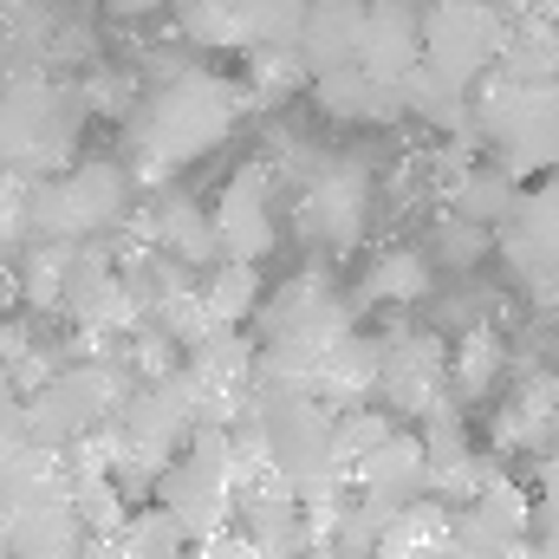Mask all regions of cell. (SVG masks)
I'll use <instances>...</instances> for the list:
<instances>
[{"label":"cell","instance_id":"cell-1","mask_svg":"<svg viewBox=\"0 0 559 559\" xmlns=\"http://www.w3.org/2000/svg\"><path fill=\"white\" fill-rule=\"evenodd\" d=\"M241 85H228V79H215V72H176V79H163L150 98L138 105V118H131V169L138 176H169V169H189V163H202L209 150H222V143L235 138V124H241Z\"/></svg>","mask_w":559,"mask_h":559},{"label":"cell","instance_id":"cell-2","mask_svg":"<svg viewBox=\"0 0 559 559\" xmlns=\"http://www.w3.org/2000/svg\"><path fill=\"white\" fill-rule=\"evenodd\" d=\"M138 169L92 156L59 176H26V241H98L131 215Z\"/></svg>","mask_w":559,"mask_h":559},{"label":"cell","instance_id":"cell-3","mask_svg":"<svg viewBox=\"0 0 559 559\" xmlns=\"http://www.w3.org/2000/svg\"><path fill=\"white\" fill-rule=\"evenodd\" d=\"M241 481H248V468H241L235 423H202V429L182 442V455L156 475L150 495H156L195 540H209V534H228V521L241 514Z\"/></svg>","mask_w":559,"mask_h":559},{"label":"cell","instance_id":"cell-4","mask_svg":"<svg viewBox=\"0 0 559 559\" xmlns=\"http://www.w3.org/2000/svg\"><path fill=\"white\" fill-rule=\"evenodd\" d=\"M85 131V98L52 79H7L0 85V169L13 176H59Z\"/></svg>","mask_w":559,"mask_h":559},{"label":"cell","instance_id":"cell-5","mask_svg":"<svg viewBox=\"0 0 559 559\" xmlns=\"http://www.w3.org/2000/svg\"><path fill=\"white\" fill-rule=\"evenodd\" d=\"M131 397V371L111 365V358H79V365H59L39 391H26V429L33 442L46 449H72L98 429H111V417L124 411Z\"/></svg>","mask_w":559,"mask_h":559},{"label":"cell","instance_id":"cell-6","mask_svg":"<svg viewBox=\"0 0 559 559\" xmlns=\"http://www.w3.org/2000/svg\"><path fill=\"white\" fill-rule=\"evenodd\" d=\"M475 143H488L514 176L559 169V85H508L488 72L475 85Z\"/></svg>","mask_w":559,"mask_h":559},{"label":"cell","instance_id":"cell-7","mask_svg":"<svg viewBox=\"0 0 559 559\" xmlns=\"http://www.w3.org/2000/svg\"><path fill=\"white\" fill-rule=\"evenodd\" d=\"M514 13L501 0H429L423 7V59L462 85H481L501 59Z\"/></svg>","mask_w":559,"mask_h":559},{"label":"cell","instance_id":"cell-8","mask_svg":"<svg viewBox=\"0 0 559 559\" xmlns=\"http://www.w3.org/2000/svg\"><path fill=\"white\" fill-rule=\"evenodd\" d=\"M449 397V345L436 332H391L378 365V404L397 423H423Z\"/></svg>","mask_w":559,"mask_h":559},{"label":"cell","instance_id":"cell-9","mask_svg":"<svg viewBox=\"0 0 559 559\" xmlns=\"http://www.w3.org/2000/svg\"><path fill=\"white\" fill-rule=\"evenodd\" d=\"M215 235H222V261H267L280 248V215H274V176L261 163L235 169L222 202H215Z\"/></svg>","mask_w":559,"mask_h":559},{"label":"cell","instance_id":"cell-10","mask_svg":"<svg viewBox=\"0 0 559 559\" xmlns=\"http://www.w3.org/2000/svg\"><path fill=\"white\" fill-rule=\"evenodd\" d=\"M449 540L495 547V554H527L534 547V488H521L514 475H488V488L455 508Z\"/></svg>","mask_w":559,"mask_h":559},{"label":"cell","instance_id":"cell-11","mask_svg":"<svg viewBox=\"0 0 559 559\" xmlns=\"http://www.w3.org/2000/svg\"><path fill=\"white\" fill-rule=\"evenodd\" d=\"M299 222H306L312 241L352 248V241H358V222H365V176H358V163L319 156L312 176L299 182Z\"/></svg>","mask_w":559,"mask_h":559},{"label":"cell","instance_id":"cell-12","mask_svg":"<svg viewBox=\"0 0 559 559\" xmlns=\"http://www.w3.org/2000/svg\"><path fill=\"white\" fill-rule=\"evenodd\" d=\"M495 449L501 455H534V462L559 455V371H534L501 397Z\"/></svg>","mask_w":559,"mask_h":559},{"label":"cell","instance_id":"cell-13","mask_svg":"<svg viewBox=\"0 0 559 559\" xmlns=\"http://www.w3.org/2000/svg\"><path fill=\"white\" fill-rule=\"evenodd\" d=\"M352 332V299H338L325 280H286L274 299L261 306V338H306V345H332Z\"/></svg>","mask_w":559,"mask_h":559},{"label":"cell","instance_id":"cell-14","mask_svg":"<svg viewBox=\"0 0 559 559\" xmlns=\"http://www.w3.org/2000/svg\"><path fill=\"white\" fill-rule=\"evenodd\" d=\"M352 488L371 495V501H384V508L423 501V495H429V449H423V429H404V423H397L371 455H358Z\"/></svg>","mask_w":559,"mask_h":559},{"label":"cell","instance_id":"cell-15","mask_svg":"<svg viewBox=\"0 0 559 559\" xmlns=\"http://www.w3.org/2000/svg\"><path fill=\"white\" fill-rule=\"evenodd\" d=\"M138 228H143V241H150V248L176 254L182 267H215V261H222L215 215H202V209H195V195H182V189H156Z\"/></svg>","mask_w":559,"mask_h":559},{"label":"cell","instance_id":"cell-16","mask_svg":"<svg viewBox=\"0 0 559 559\" xmlns=\"http://www.w3.org/2000/svg\"><path fill=\"white\" fill-rule=\"evenodd\" d=\"M358 66L404 85V72L423 66V7L417 0H371L365 7V39H358Z\"/></svg>","mask_w":559,"mask_h":559},{"label":"cell","instance_id":"cell-17","mask_svg":"<svg viewBox=\"0 0 559 559\" xmlns=\"http://www.w3.org/2000/svg\"><path fill=\"white\" fill-rule=\"evenodd\" d=\"M312 98L332 111V124H391V118H404V92H397L391 79L365 72L358 59L319 72V79H312Z\"/></svg>","mask_w":559,"mask_h":559},{"label":"cell","instance_id":"cell-18","mask_svg":"<svg viewBox=\"0 0 559 559\" xmlns=\"http://www.w3.org/2000/svg\"><path fill=\"white\" fill-rule=\"evenodd\" d=\"M365 7L371 0H312L306 7V26H299V59L306 72H332V66H352L358 59V39H365Z\"/></svg>","mask_w":559,"mask_h":559},{"label":"cell","instance_id":"cell-19","mask_svg":"<svg viewBox=\"0 0 559 559\" xmlns=\"http://www.w3.org/2000/svg\"><path fill=\"white\" fill-rule=\"evenodd\" d=\"M495 79H508V85H559V20L514 13V26L501 39V59H495Z\"/></svg>","mask_w":559,"mask_h":559},{"label":"cell","instance_id":"cell-20","mask_svg":"<svg viewBox=\"0 0 559 559\" xmlns=\"http://www.w3.org/2000/svg\"><path fill=\"white\" fill-rule=\"evenodd\" d=\"M501 378H508V338L481 319V325H468L462 332V345L449 352V397L468 411V404H488L495 391H501Z\"/></svg>","mask_w":559,"mask_h":559},{"label":"cell","instance_id":"cell-21","mask_svg":"<svg viewBox=\"0 0 559 559\" xmlns=\"http://www.w3.org/2000/svg\"><path fill=\"white\" fill-rule=\"evenodd\" d=\"M514 202H521V176H514L501 156H495V163H468L462 182L449 189V209L468 215V222H481V228H501V222L514 215Z\"/></svg>","mask_w":559,"mask_h":559},{"label":"cell","instance_id":"cell-22","mask_svg":"<svg viewBox=\"0 0 559 559\" xmlns=\"http://www.w3.org/2000/svg\"><path fill=\"white\" fill-rule=\"evenodd\" d=\"M429 280H436L429 254H417V248H384V254L371 261V274H365V293H358V299L411 306V299H423V293H429Z\"/></svg>","mask_w":559,"mask_h":559},{"label":"cell","instance_id":"cell-23","mask_svg":"<svg viewBox=\"0 0 559 559\" xmlns=\"http://www.w3.org/2000/svg\"><path fill=\"white\" fill-rule=\"evenodd\" d=\"M202 299H209L215 325H241L261 306V267L254 261H215L209 280H202Z\"/></svg>","mask_w":559,"mask_h":559},{"label":"cell","instance_id":"cell-24","mask_svg":"<svg viewBox=\"0 0 559 559\" xmlns=\"http://www.w3.org/2000/svg\"><path fill=\"white\" fill-rule=\"evenodd\" d=\"M182 26H189V39H202V46H248L241 0H189V7H182Z\"/></svg>","mask_w":559,"mask_h":559},{"label":"cell","instance_id":"cell-25","mask_svg":"<svg viewBox=\"0 0 559 559\" xmlns=\"http://www.w3.org/2000/svg\"><path fill=\"white\" fill-rule=\"evenodd\" d=\"M488 248H495V228H481V222H468V215H455V209H449V222L436 228V261H442V267H475V261H488Z\"/></svg>","mask_w":559,"mask_h":559},{"label":"cell","instance_id":"cell-26","mask_svg":"<svg viewBox=\"0 0 559 559\" xmlns=\"http://www.w3.org/2000/svg\"><path fill=\"white\" fill-rule=\"evenodd\" d=\"M534 534H559V455L540 462V481H534Z\"/></svg>","mask_w":559,"mask_h":559},{"label":"cell","instance_id":"cell-27","mask_svg":"<svg viewBox=\"0 0 559 559\" xmlns=\"http://www.w3.org/2000/svg\"><path fill=\"white\" fill-rule=\"evenodd\" d=\"M13 306H26V293H20V267H7V261H0V319H7Z\"/></svg>","mask_w":559,"mask_h":559},{"label":"cell","instance_id":"cell-28","mask_svg":"<svg viewBox=\"0 0 559 559\" xmlns=\"http://www.w3.org/2000/svg\"><path fill=\"white\" fill-rule=\"evenodd\" d=\"M371 559H436V554H417V547H397V540H384Z\"/></svg>","mask_w":559,"mask_h":559},{"label":"cell","instance_id":"cell-29","mask_svg":"<svg viewBox=\"0 0 559 559\" xmlns=\"http://www.w3.org/2000/svg\"><path fill=\"white\" fill-rule=\"evenodd\" d=\"M521 13H547V20H559V0H514Z\"/></svg>","mask_w":559,"mask_h":559},{"label":"cell","instance_id":"cell-30","mask_svg":"<svg viewBox=\"0 0 559 559\" xmlns=\"http://www.w3.org/2000/svg\"><path fill=\"white\" fill-rule=\"evenodd\" d=\"M0 397H13V384H7V371H0Z\"/></svg>","mask_w":559,"mask_h":559}]
</instances>
